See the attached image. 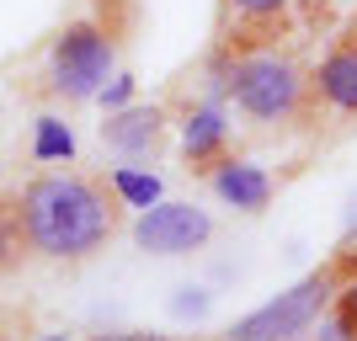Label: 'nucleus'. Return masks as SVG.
<instances>
[{
  "label": "nucleus",
  "mask_w": 357,
  "mask_h": 341,
  "mask_svg": "<svg viewBox=\"0 0 357 341\" xmlns=\"http://www.w3.org/2000/svg\"><path fill=\"white\" fill-rule=\"evenodd\" d=\"M336 320H342V336H357V278H347L336 294Z\"/></svg>",
  "instance_id": "4468645a"
},
{
  "label": "nucleus",
  "mask_w": 357,
  "mask_h": 341,
  "mask_svg": "<svg viewBox=\"0 0 357 341\" xmlns=\"http://www.w3.org/2000/svg\"><path fill=\"white\" fill-rule=\"evenodd\" d=\"M22 245H27V229H22V208H16V197H6V203H0V272H11V267H16Z\"/></svg>",
  "instance_id": "9d476101"
},
{
  "label": "nucleus",
  "mask_w": 357,
  "mask_h": 341,
  "mask_svg": "<svg viewBox=\"0 0 357 341\" xmlns=\"http://www.w3.org/2000/svg\"><path fill=\"white\" fill-rule=\"evenodd\" d=\"M22 229H27V251L54 256V262H86L118 235V203L102 181L91 176H48L27 181L22 197Z\"/></svg>",
  "instance_id": "f257e3e1"
},
{
  "label": "nucleus",
  "mask_w": 357,
  "mask_h": 341,
  "mask_svg": "<svg viewBox=\"0 0 357 341\" xmlns=\"http://www.w3.org/2000/svg\"><path fill=\"white\" fill-rule=\"evenodd\" d=\"M352 262H357V251H342L336 262H326L320 272H310L298 288H288V294H278L272 304H261L256 315L235 320L229 341H294L298 331H304L314 315L331 304V298L342 294V282H347V272H352Z\"/></svg>",
  "instance_id": "f03ea898"
},
{
  "label": "nucleus",
  "mask_w": 357,
  "mask_h": 341,
  "mask_svg": "<svg viewBox=\"0 0 357 341\" xmlns=\"http://www.w3.org/2000/svg\"><path fill=\"white\" fill-rule=\"evenodd\" d=\"M75 155V139L59 118H43L38 123V160H70Z\"/></svg>",
  "instance_id": "f8f14e48"
},
{
  "label": "nucleus",
  "mask_w": 357,
  "mask_h": 341,
  "mask_svg": "<svg viewBox=\"0 0 357 341\" xmlns=\"http://www.w3.org/2000/svg\"><path fill=\"white\" fill-rule=\"evenodd\" d=\"M96 341H171V336H149V331H112V336H96Z\"/></svg>",
  "instance_id": "dca6fc26"
},
{
  "label": "nucleus",
  "mask_w": 357,
  "mask_h": 341,
  "mask_svg": "<svg viewBox=\"0 0 357 341\" xmlns=\"http://www.w3.org/2000/svg\"><path fill=\"white\" fill-rule=\"evenodd\" d=\"M314 91H320L336 112H357V43H342V48H331L326 59H320Z\"/></svg>",
  "instance_id": "6e6552de"
},
{
  "label": "nucleus",
  "mask_w": 357,
  "mask_h": 341,
  "mask_svg": "<svg viewBox=\"0 0 357 341\" xmlns=\"http://www.w3.org/2000/svg\"><path fill=\"white\" fill-rule=\"evenodd\" d=\"M128 96H134V80H112V91L102 86V102L118 112V107H128Z\"/></svg>",
  "instance_id": "2eb2a0df"
},
{
  "label": "nucleus",
  "mask_w": 357,
  "mask_h": 341,
  "mask_svg": "<svg viewBox=\"0 0 357 341\" xmlns=\"http://www.w3.org/2000/svg\"><path fill=\"white\" fill-rule=\"evenodd\" d=\"M224 11H235L240 27H261L267 32L272 22L288 11V0H224Z\"/></svg>",
  "instance_id": "9b49d317"
},
{
  "label": "nucleus",
  "mask_w": 357,
  "mask_h": 341,
  "mask_svg": "<svg viewBox=\"0 0 357 341\" xmlns=\"http://www.w3.org/2000/svg\"><path fill=\"white\" fill-rule=\"evenodd\" d=\"M224 149V118L219 107H197L192 118H187V160L192 165H213Z\"/></svg>",
  "instance_id": "1a4fd4ad"
},
{
  "label": "nucleus",
  "mask_w": 357,
  "mask_h": 341,
  "mask_svg": "<svg viewBox=\"0 0 357 341\" xmlns=\"http://www.w3.org/2000/svg\"><path fill=\"white\" fill-rule=\"evenodd\" d=\"M112 187H118L128 203H139V208H149L155 197H160V181H155V176H139V171H128V165L112 171Z\"/></svg>",
  "instance_id": "ddd939ff"
},
{
  "label": "nucleus",
  "mask_w": 357,
  "mask_h": 341,
  "mask_svg": "<svg viewBox=\"0 0 357 341\" xmlns=\"http://www.w3.org/2000/svg\"><path fill=\"white\" fill-rule=\"evenodd\" d=\"M112 32L96 27V22H70V27L54 38L48 48V80H54V96L64 102H86V96H102L107 70H112Z\"/></svg>",
  "instance_id": "20e7f679"
},
{
  "label": "nucleus",
  "mask_w": 357,
  "mask_h": 341,
  "mask_svg": "<svg viewBox=\"0 0 357 341\" xmlns=\"http://www.w3.org/2000/svg\"><path fill=\"white\" fill-rule=\"evenodd\" d=\"M224 96H235V107L256 123H288L304 107V75L294 59L278 54H251V59L224 64Z\"/></svg>",
  "instance_id": "7ed1b4c3"
},
{
  "label": "nucleus",
  "mask_w": 357,
  "mask_h": 341,
  "mask_svg": "<svg viewBox=\"0 0 357 341\" xmlns=\"http://www.w3.org/2000/svg\"><path fill=\"white\" fill-rule=\"evenodd\" d=\"M134 240L149 256H187L213 240V219L192 203H160V208H144V219L134 224Z\"/></svg>",
  "instance_id": "39448f33"
},
{
  "label": "nucleus",
  "mask_w": 357,
  "mask_h": 341,
  "mask_svg": "<svg viewBox=\"0 0 357 341\" xmlns=\"http://www.w3.org/2000/svg\"><path fill=\"white\" fill-rule=\"evenodd\" d=\"M213 192L224 197V203L245 208V213H261V208L272 203V181L261 165H240V160H219V171H213Z\"/></svg>",
  "instance_id": "0eeeda50"
},
{
  "label": "nucleus",
  "mask_w": 357,
  "mask_h": 341,
  "mask_svg": "<svg viewBox=\"0 0 357 341\" xmlns=\"http://www.w3.org/2000/svg\"><path fill=\"white\" fill-rule=\"evenodd\" d=\"M102 144L123 160H155L165 144V112L160 107H118L102 123Z\"/></svg>",
  "instance_id": "423d86ee"
}]
</instances>
